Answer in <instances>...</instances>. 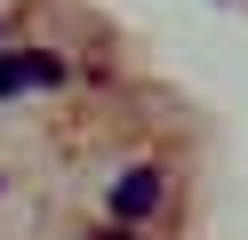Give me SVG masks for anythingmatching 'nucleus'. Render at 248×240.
<instances>
[{
    "label": "nucleus",
    "mask_w": 248,
    "mask_h": 240,
    "mask_svg": "<svg viewBox=\"0 0 248 240\" xmlns=\"http://www.w3.org/2000/svg\"><path fill=\"white\" fill-rule=\"evenodd\" d=\"M160 208H168V176H160V168H128V176L112 184V216H120V224H152Z\"/></svg>",
    "instance_id": "nucleus-1"
},
{
    "label": "nucleus",
    "mask_w": 248,
    "mask_h": 240,
    "mask_svg": "<svg viewBox=\"0 0 248 240\" xmlns=\"http://www.w3.org/2000/svg\"><path fill=\"white\" fill-rule=\"evenodd\" d=\"M56 80H64V64H56L48 48H8V56H0V104L16 88H56Z\"/></svg>",
    "instance_id": "nucleus-2"
},
{
    "label": "nucleus",
    "mask_w": 248,
    "mask_h": 240,
    "mask_svg": "<svg viewBox=\"0 0 248 240\" xmlns=\"http://www.w3.org/2000/svg\"><path fill=\"white\" fill-rule=\"evenodd\" d=\"M96 240H136V232H96Z\"/></svg>",
    "instance_id": "nucleus-3"
}]
</instances>
